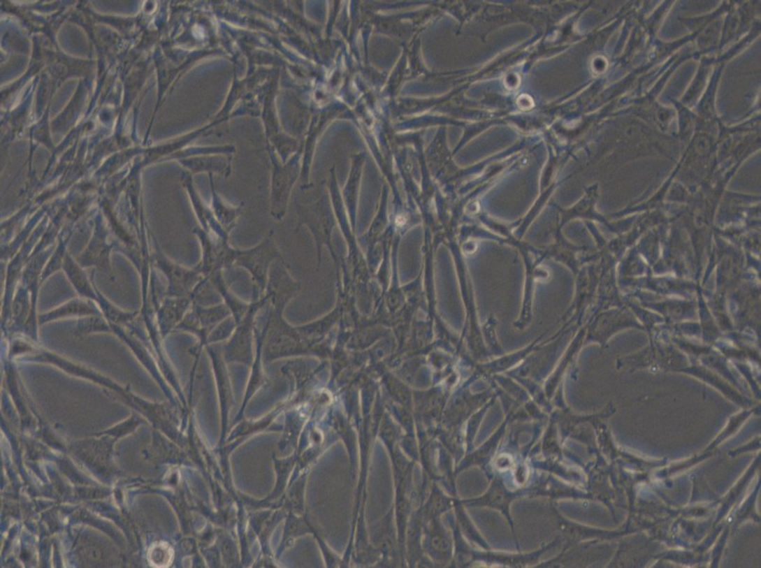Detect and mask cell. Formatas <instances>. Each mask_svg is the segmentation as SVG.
<instances>
[{
  "mask_svg": "<svg viewBox=\"0 0 761 568\" xmlns=\"http://www.w3.org/2000/svg\"><path fill=\"white\" fill-rule=\"evenodd\" d=\"M106 231H95L92 244L80 257L79 263L82 266H97L113 277L109 261V253L112 247L106 242Z\"/></svg>",
  "mask_w": 761,
  "mask_h": 568,
  "instance_id": "obj_1",
  "label": "cell"
},
{
  "mask_svg": "<svg viewBox=\"0 0 761 568\" xmlns=\"http://www.w3.org/2000/svg\"><path fill=\"white\" fill-rule=\"evenodd\" d=\"M64 268L68 273L69 279L76 287L77 291L80 293V295L84 296V297L89 298H95L96 297L94 290L88 281L87 275L78 268L75 261H72L71 258H69L68 255H66L65 261H64Z\"/></svg>",
  "mask_w": 761,
  "mask_h": 568,
  "instance_id": "obj_2",
  "label": "cell"
},
{
  "mask_svg": "<svg viewBox=\"0 0 761 568\" xmlns=\"http://www.w3.org/2000/svg\"><path fill=\"white\" fill-rule=\"evenodd\" d=\"M74 314H99V311L92 303L82 300H73L61 308L56 309L52 313L47 314V316H43L41 319L43 322H46L59 319V317L74 316Z\"/></svg>",
  "mask_w": 761,
  "mask_h": 568,
  "instance_id": "obj_3",
  "label": "cell"
},
{
  "mask_svg": "<svg viewBox=\"0 0 761 568\" xmlns=\"http://www.w3.org/2000/svg\"><path fill=\"white\" fill-rule=\"evenodd\" d=\"M173 559V549L167 543H157L149 551L148 560L154 567H170Z\"/></svg>",
  "mask_w": 761,
  "mask_h": 568,
  "instance_id": "obj_4",
  "label": "cell"
}]
</instances>
